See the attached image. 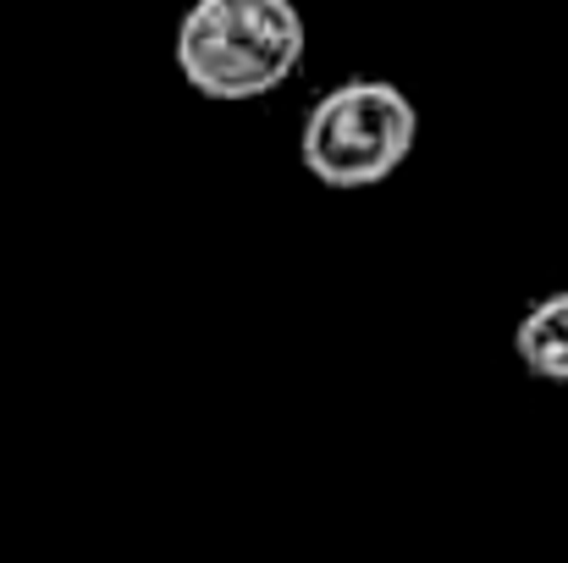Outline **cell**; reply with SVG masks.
<instances>
[{
    "label": "cell",
    "instance_id": "1",
    "mask_svg": "<svg viewBox=\"0 0 568 563\" xmlns=\"http://www.w3.org/2000/svg\"><path fill=\"white\" fill-rule=\"evenodd\" d=\"M304 44L293 0H193L178 22V72L193 94L243 105L276 94L304 67Z\"/></svg>",
    "mask_w": 568,
    "mask_h": 563
},
{
    "label": "cell",
    "instance_id": "2",
    "mask_svg": "<svg viewBox=\"0 0 568 563\" xmlns=\"http://www.w3.org/2000/svg\"><path fill=\"white\" fill-rule=\"evenodd\" d=\"M414 133H419V117L397 83L348 78L310 105L298 155H304V172L321 188L359 193V188H381L408 161Z\"/></svg>",
    "mask_w": 568,
    "mask_h": 563
},
{
    "label": "cell",
    "instance_id": "3",
    "mask_svg": "<svg viewBox=\"0 0 568 563\" xmlns=\"http://www.w3.org/2000/svg\"><path fill=\"white\" fill-rule=\"evenodd\" d=\"M514 354L519 365L541 381H568V288L547 293L525 310L519 332H514Z\"/></svg>",
    "mask_w": 568,
    "mask_h": 563
}]
</instances>
